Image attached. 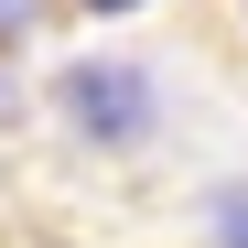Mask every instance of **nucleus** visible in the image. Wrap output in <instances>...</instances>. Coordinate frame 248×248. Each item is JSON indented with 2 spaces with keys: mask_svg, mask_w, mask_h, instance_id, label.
I'll list each match as a JSON object with an SVG mask.
<instances>
[{
  "mask_svg": "<svg viewBox=\"0 0 248 248\" xmlns=\"http://www.w3.org/2000/svg\"><path fill=\"white\" fill-rule=\"evenodd\" d=\"M65 108L87 119L97 140H140V130H151V87H140L130 65H76V76H65Z\"/></svg>",
  "mask_w": 248,
  "mask_h": 248,
  "instance_id": "1",
  "label": "nucleus"
},
{
  "mask_svg": "<svg viewBox=\"0 0 248 248\" xmlns=\"http://www.w3.org/2000/svg\"><path fill=\"white\" fill-rule=\"evenodd\" d=\"M227 248H248V194H227Z\"/></svg>",
  "mask_w": 248,
  "mask_h": 248,
  "instance_id": "2",
  "label": "nucleus"
},
{
  "mask_svg": "<svg viewBox=\"0 0 248 248\" xmlns=\"http://www.w3.org/2000/svg\"><path fill=\"white\" fill-rule=\"evenodd\" d=\"M32 11H44V0H0V22H32Z\"/></svg>",
  "mask_w": 248,
  "mask_h": 248,
  "instance_id": "3",
  "label": "nucleus"
},
{
  "mask_svg": "<svg viewBox=\"0 0 248 248\" xmlns=\"http://www.w3.org/2000/svg\"><path fill=\"white\" fill-rule=\"evenodd\" d=\"M87 11H130V0H87Z\"/></svg>",
  "mask_w": 248,
  "mask_h": 248,
  "instance_id": "4",
  "label": "nucleus"
}]
</instances>
